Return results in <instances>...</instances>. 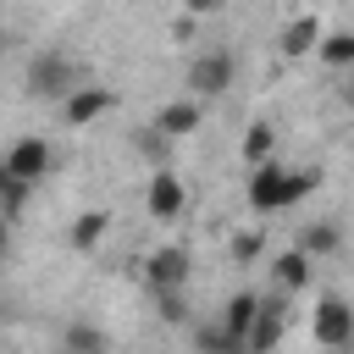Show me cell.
I'll use <instances>...</instances> for the list:
<instances>
[{
    "mask_svg": "<svg viewBox=\"0 0 354 354\" xmlns=\"http://www.w3.org/2000/svg\"><path fill=\"white\" fill-rule=\"evenodd\" d=\"M0 55H6V33H0Z\"/></svg>",
    "mask_w": 354,
    "mask_h": 354,
    "instance_id": "obj_29",
    "label": "cell"
},
{
    "mask_svg": "<svg viewBox=\"0 0 354 354\" xmlns=\"http://www.w3.org/2000/svg\"><path fill=\"white\" fill-rule=\"evenodd\" d=\"M271 149H277V127L260 116V122H249L243 127V160L249 166H260V160H271Z\"/></svg>",
    "mask_w": 354,
    "mask_h": 354,
    "instance_id": "obj_18",
    "label": "cell"
},
{
    "mask_svg": "<svg viewBox=\"0 0 354 354\" xmlns=\"http://www.w3.org/2000/svg\"><path fill=\"white\" fill-rule=\"evenodd\" d=\"M194 22H199V17H183V22H171V39H194Z\"/></svg>",
    "mask_w": 354,
    "mask_h": 354,
    "instance_id": "obj_25",
    "label": "cell"
},
{
    "mask_svg": "<svg viewBox=\"0 0 354 354\" xmlns=\"http://www.w3.org/2000/svg\"><path fill=\"white\" fill-rule=\"evenodd\" d=\"M315 55H321V66H343L348 72L354 66V33H321V50Z\"/></svg>",
    "mask_w": 354,
    "mask_h": 354,
    "instance_id": "obj_21",
    "label": "cell"
},
{
    "mask_svg": "<svg viewBox=\"0 0 354 354\" xmlns=\"http://www.w3.org/2000/svg\"><path fill=\"white\" fill-rule=\"evenodd\" d=\"M310 271H315V260L293 243V249H282L277 260H271V282L282 288V293H304L310 288Z\"/></svg>",
    "mask_w": 354,
    "mask_h": 354,
    "instance_id": "obj_12",
    "label": "cell"
},
{
    "mask_svg": "<svg viewBox=\"0 0 354 354\" xmlns=\"http://www.w3.org/2000/svg\"><path fill=\"white\" fill-rule=\"evenodd\" d=\"M282 326H288V293H282V288H277L271 299L260 293V315H254V326H249L243 348H249V354H271V348L282 343Z\"/></svg>",
    "mask_w": 354,
    "mask_h": 354,
    "instance_id": "obj_5",
    "label": "cell"
},
{
    "mask_svg": "<svg viewBox=\"0 0 354 354\" xmlns=\"http://www.w3.org/2000/svg\"><path fill=\"white\" fill-rule=\"evenodd\" d=\"M260 254H266V238H260V232H238V238H232V260H238V266H254Z\"/></svg>",
    "mask_w": 354,
    "mask_h": 354,
    "instance_id": "obj_23",
    "label": "cell"
},
{
    "mask_svg": "<svg viewBox=\"0 0 354 354\" xmlns=\"http://www.w3.org/2000/svg\"><path fill=\"white\" fill-rule=\"evenodd\" d=\"M310 337L321 348H354V304L343 293H321L310 310Z\"/></svg>",
    "mask_w": 354,
    "mask_h": 354,
    "instance_id": "obj_4",
    "label": "cell"
},
{
    "mask_svg": "<svg viewBox=\"0 0 354 354\" xmlns=\"http://www.w3.org/2000/svg\"><path fill=\"white\" fill-rule=\"evenodd\" d=\"M232 77H238V61H232V50H199V55L188 61V77H183V88H188L194 100H221V94L232 88Z\"/></svg>",
    "mask_w": 354,
    "mask_h": 354,
    "instance_id": "obj_3",
    "label": "cell"
},
{
    "mask_svg": "<svg viewBox=\"0 0 354 354\" xmlns=\"http://www.w3.org/2000/svg\"><path fill=\"white\" fill-rule=\"evenodd\" d=\"M28 194H33V183H22L17 171H6V166H0V216H11V221H17V216H22V205H28Z\"/></svg>",
    "mask_w": 354,
    "mask_h": 354,
    "instance_id": "obj_20",
    "label": "cell"
},
{
    "mask_svg": "<svg viewBox=\"0 0 354 354\" xmlns=\"http://www.w3.org/2000/svg\"><path fill=\"white\" fill-rule=\"evenodd\" d=\"M254 315H260V293H249V288H238V293H232V299L221 304V315H216V321H221L227 332H238V337H249V326H254Z\"/></svg>",
    "mask_w": 354,
    "mask_h": 354,
    "instance_id": "obj_14",
    "label": "cell"
},
{
    "mask_svg": "<svg viewBox=\"0 0 354 354\" xmlns=\"http://www.w3.org/2000/svg\"><path fill=\"white\" fill-rule=\"evenodd\" d=\"M243 199H249V210H254V216H271V210H288V205H299L293 171H288V166H277V160H260V166H249Z\"/></svg>",
    "mask_w": 354,
    "mask_h": 354,
    "instance_id": "obj_2",
    "label": "cell"
},
{
    "mask_svg": "<svg viewBox=\"0 0 354 354\" xmlns=\"http://www.w3.org/2000/svg\"><path fill=\"white\" fill-rule=\"evenodd\" d=\"M171 144H177V138H166V133H160L155 122L133 133V149H138V155H144L149 166H166V155H171Z\"/></svg>",
    "mask_w": 354,
    "mask_h": 354,
    "instance_id": "obj_19",
    "label": "cell"
},
{
    "mask_svg": "<svg viewBox=\"0 0 354 354\" xmlns=\"http://www.w3.org/2000/svg\"><path fill=\"white\" fill-rule=\"evenodd\" d=\"M183 11H188V17H221L227 0H183Z\"/></svg>",
    "mask_w": 354,
    "mask_h": 354,
    "instance_id": "obj_24",
    "label": "cell"
},
{
    "mask_svg": "<svg viewBox=\"0 0 354 354\" xmlns=\"http://www.w3.org/2000/svg\"><path fill=\"white\" fill-rule=\"evenodd\" d=\"M11 249V216H0V254Z\"/></svg>",
    "mask_w": 354,
    "mask_h": 354,
    "instance_id": "obj_26",
    "label": "cell"
},
{
    "mask_svg": "<svg viewBox=\"0 0 354 354\" xmlns=\"http://www.w3.org/2000/svg\"><path fill=\"white\" fill-rule=\"evenodd\" d=\"M105 232H111V210H83V216L72 221L66 243H72L77 254H88V249H100V243H105Z\"/></svg>",
    "mask_w": 354,
    "mask_h": 354,
    "instance_id": "obj_13",
    "label": "cell"
},
{
    "mask_svg": "<svg viewBox=\"0 0 354 354\" xmlns=\"http://www.w3.org/2000/svg\"><path fill=\"white\" fill-rule=\"evenodd\" d=\"M199 122H205V100H194V94H183V100L155 111V127L166 138H188V133H199Z\"/></svg>",
    "mask_w": 354,
    "mask_h": 354,
    "instance_id": "obj_11",
    "label": "cell"
},
{
    "mask_svg": "<svg viewBox=\"0 0 354 354\" xmlns=\"http://www.w3.org/2000/svg\"><path fill=\"white\" fill-rule=\"evenodd\" d=\"M326 354H354V348H326Z\"/></svg>",
    "mask_w": 354,
    "mask_h": 354,
    "instance_id": "obj_28",
    "label": "cell"
},
{
    "mask_svg": "<svg viewBox=\"0 0 354 354\" xmlns=\"http://www.w3.org/2000/svg\"><path fill=\"white\" fill-rule=\"evenodd\" d=\"M299 249H304L310 260H321V254H337V249H343V232H337V221H304V227H299Z\"/></svg>",
    "mask_w": 354,
    "mask_h": 354,
    "instance_id": "obj_16",
    "label": "cell"
},
{
    "mask_svg": "<svg viewBox=\"0 0 354 354\" xmlns=\"http://www.w3.org/2000/svg\"><path fill=\"white\" fill-rule=\"evenodd\" d=\"M343 94H348V105H354V66H348V88H343Z\"/></svg>",
    "mask_w": 354,
    "mask_h": 354,
    "instance_id": "obj_27",
    "label": "cell"
},
{
    "mask_svg": "<svg viewBox=\"0 0 354 354\" xmlns=\"http://www.w3.org/2000/svg\"><path fill=\"white\" fill-rule=\"evenodd\" d=\"M144 277H149L155 293H160V288H188V277H194V254H188L183 243H160V249L144 260Z\"/></svg>",
    "mask_w": 354,
    "mask_h": 354,
    "instance_id": "obj_7",
    "label": "cell"
},
{
    "mask_svg": "<svg viewBox=\"0 0 354 354\" xmlns=\"http://www.w3.org/2000/svg\"><path fill=\"white\" fill-rule=\"evenodd\" d=\"M111 348V337L94 326V321H66V332H61V354H105Z\"/></svg>",
    "mask_w": 354,
    "mask_h": 354,
    "instance_id": "obj_17",
    "label": "cell"
},
{
    "mask_svg": "<svg viewBox=\"0 0 354 354\" xmlns=\"http://www.w3.org/2000/svg\"><path fill=\"white\" fill-rule=\"evenodd\" d=\"M105 111H116V94L100 88V83H83V88H72V94L61 100V122H66V127H88V122H100Z\"/></svg>",
    "mask_w": 354,
    "mask_h": 354,
    "instance_id": "obj_9",
    "label": "cell"
},
{
    "mask_svg": "<svg viewBox=\"0 0 354 354\" xmlns=\"http://www.w3.org/2000/svg\"><path fill=\"white\" fill-rule=\"evenodd\" d=\"M321 33H326V28H321V17H315V11H299L293 22H282L277 50H282L288 61H304V55H315V50H321Z\"/></svg>",
    "mask_w": 354,
    "mask_h": 354,
    "instance_id": "obj_10",
    "label": "cell"
},
{
    "mask_svg": "<svg viewBox=\"0 0 354 354\" xmlns=\"http://www.w3.org/2000/svg\"><path fill=\"white\" fill-rule=\"evenodd\" d=\"M0 166H6V171H17L22 183H39V177H50L55 149H50V138H17V144L0 155Z\"/></svg>",
    "mask_w": 354,
    "mask_h": 354,
    "instance_id": "obj_8",
    "label": "cell"
},
{
    "mask_svg": "<svg viewBox=\"0 0 354 354\" xmlns=\"http://www.w3.org/2000/svg\"><path fill=\"white\" fill-rule=\"evenodd\" d=\"M88 83V72H83V61L77 55H66V50H39L33 61H28V77H22V88L33 94V100H66L72 88H83Z\"/></svg>",
    "mask_w": 354,
    "mask_h": 354,
    "instance_id": "obj_1",
    "label": "cell"
},
{
    "mask_svg": "<svg viewBox=\"0 0 354 354\" xmlns=\"http://www.w3.org/2000/svg\"><path fill=\"white\" fill-rule=\"evenodd\" d=\"M194 354H249L238 332H227L221 321H199L194 326Z\"/></svg>",
    "mask_w": 354,
    "mask_h": 354,
    "instance_id": "obj_15",
    "label": "cell"
},
{
    "mask_svg": "<svg viewBox=\"0 0 354 354\" xmlns=\"http://www.w3.org/2000/svg\"><path fill=\"white\" fill-rule=\"evenodd\" d=\"M155 315H160L166 326H183V321H188V293H183V288H160V293H155Z\"/></svg>",
    "mask_w": 354,
    "mask_h": 354,
    "instance_id": "obj_22",
    "label": "cell"
},
{
    "mask_svg": "<svg viewBox=\"0 0 354 354\" xmlns=\"http://www.w3.org/2000/svg\"><path fill=\"white\" fill-rule=\"evenodd\" d=\"M144 205H149V216H155V221H177V216H183V205H188L183 177H177L171 166H155V171H149V188H144Z\"/></svg>",
    "mask_w": 354,
    "mask_h": 354,
    "instance_id": "obj_6",
    "label": "cell"
}]
</instances>
